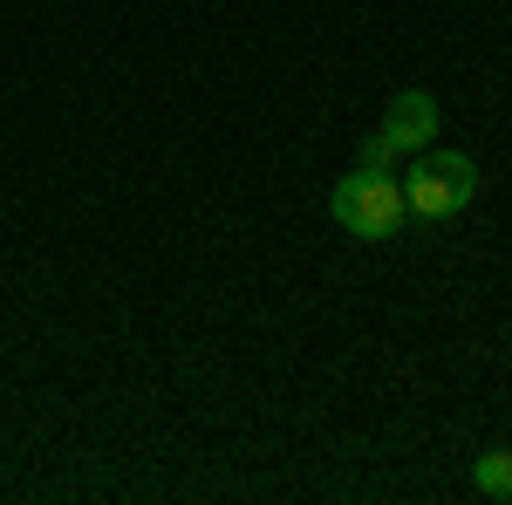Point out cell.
Listing matches in <instances>:
<instances>
[{
	"mask_svg": "<svg viewBox=\"0 0 512 505\" xmlns=\"http://www.w3.org/2000/svg\"><path fill=\"white\" fill-rule=\"evenodd\" d=\"M328 219H335L342 233H355V239H396V226L410 219V205H403V178L355 164L349 178L328 192Z\"/></svg>",
	"mask_w": 512,
	"mask_h": 505,
	"instance_id": "6da1fadb",
	"label": "cell"
},
{
	"mask_svg": "<svg viewBox=\"0 0 512 505\" xmlns=\"http://www.w3.org/2000/svg\"><path fill=\"white\" fill-rule=\"evenodd\" d=\"M472 485L485 499H512V451H485L472 465Z\"/></svg>",
	"mask_w": 512,
	"mask_h": 505,
	"instance_id": "277c9868",
	"label": "cell"
},
{
	"mask_svg": "<svg viewBox=\"0 0 512 505\" xmlns=\"http://www.w3.org/2000/svg\"><path fill=\"white\" fill-rule=\"evenodd\" d=\"M478 198V164L465 151H417L403 171V205L410 219H458Z\"/></svg>",
	"mask_w": 512,
	"mask_h": 505,
	"instance_id": "7a4b0ae2",
	"label": "cell"
},
{
	"mask_svg": "<svg viewBox=\"0 0 512 505\" xmlns=\"http://www.w3.org/2000/svg\"><path fill=\"white\" fill-rule=\"evenodd\" d=\"M437 123H444V110H437L431 89H396V103H390V117H383L376 137H383L396 151V164H403V157H417V151L437 144Z\"/></svg>",
	"mask_w": 512,
	"mask_h": 505,
	"instance_id": "3957f363",
	"label": "cell"
}]
</instances>
